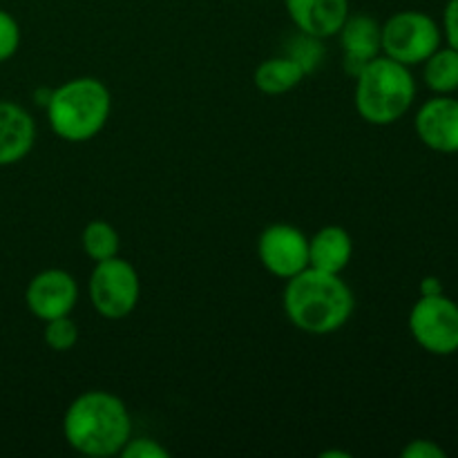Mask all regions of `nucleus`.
Listing matches in <instances>:
<instances>
[{"instance_id":"nucleus-1","label":"nucleus","mask_w":458,"mask_h":458,"mask_svg":"<svg viewBox=\"0 0 458 458\" xmlns=\"http://www.w3.org/2000/svg\"><path fill=\"white\" fill-rule=\"evenodd\" d=\"M282 304L295 329L309 335H329L352 320L356 298L340 276L309 267L286 280Z\"/></svg>"},{"instance_id":"nucleus-2","label":"nucleus","mask_w":458,"mask_h":458,"mask_svg":"<svg viewBox=\"0 0 458 458\" xmlns=\"http://www.w3.org/2000/svg\"><path fill=\"white\" fill-rule=\"evenodd\" d=\"M67 445L83 456L121 454L132 437V416L116 394L89 389L70 403L63 419Z\"/></svg>"},{"instance_id":"nucleus-3","label":"nucleus","mask_w":458,"mask_h":458,"mask_svg":"<svg viewBox=\"0 0 458 458\" xmlns=\"http://www.w3.org/2000/svg\"><path fill=\"white\" fill-rule=\"evenodd\" d=\"M45 112L58 139L67 143H85L107 125L112 94L101 79L79 76L52 89Z\"/></svg>"},{"instance_id":"nucleus-4","label":"nucleus","mask_w":458,"mask_h":458,"mask_svg":"<svg viewBox=\"0 0 458 458\" xmlns=\"http://www.w3.org/2000/svg\"><path fill=\"white\" fill-rule=\"evenodd\" d=\"M416 98V81L407 65L394 58L376 56L356 76L353 106L362 121L392 125L410 112Z\"/></svg>"},{"instance_id":"nucleus-5","label":"nucleus","mask_w":458,"mask_h":458,"mask_svg":"<svg viewBox=\"0 0 458 458\" xmlns=\"http://www.w3.org/2000/svg\"><path fill=\"white\" fill-rule=\"evenodd\" d=\"M443 43V31L429 13L407 9L380 25V52L403 65H423Z\"/></svg>"},{"instance_id":"nucleus-6","label":"nucleus","mask_w":458,"mask_h":458,"mask_svg":"<svg viewBox=\"0 0 458 458\" xmlns=\"http://www.w3.org/2000/svg\"><path fill=\"white\" fill-rule=\"evenodd\" d=\"M88 291L94 311L103 320H123L137 309L141 298V280L137 268L116 255L94 264Z\"/></svg>"},{"instance_id":"nucleus-7","label":"nucleus","mask_w":458,"mask_h":458,"mask_svg":"<svg viewBox=\"0 0 458 458\" xmlns=\"http://www.w3.org/2000/svg\"><path fill=\"white\" fill-rule=\"evenodd\" d=\"M410 331L432 356H452L458 352V304L445 293L420 295L410 311Z\"/></svg>"},{"instance_id":"nucleus-8","label":"nucleus","mask_w":458,"mask_h":458,"mask_svg":"<svg viewBox=\"0 0 458 458\" xmlns=\"http://www.w3.org/2000/svg\"><path fill=\"white\" fill-rule=\"evenodd\" d=\"M258 258L273 277L291 280L309 268V237L293 224H271L258 240Z\"/></svg>"},{"instance_id":"nucleus-9","label":"nucleus","mask_w":458,"mask_h":458,"mask_svg":"<svg viewBox=\"0 0 458 458\" xmlns=\"http://www.w3.org/2000/svg\"><path fill=\"white\" fill-rule=\"evenodd\" d=\"M79 302V284L63 268H45L36 273L25 289V304L38 320L70 316Z\"/></svg>"},{"instance_id":"nucleus-10","label":"nucleus","mask_w":458,"mask_h":458,"mask_svg":"<svg viewBox=\"0 0 458 458\" xmlns=\"http://www.w3.org/2000/svg\"><path fill=\"white\" fill-rule=\"evenodd\" d=\"M420 141L441 155L458 152V98L438 94L420 106L414 121Z\"/></svg>"},{"instance_id":"nucleus-11","label":"nucleus","mask_w":458,"mask_h":458,"mask_svg":"<svg viewBox=\"0 0 458 458\" xmlns=\"http://www.w3.org/2000/svg\"><path fill=\"white\" fill-rule=\"evenodd\" d=\"M340 47H343V65L349 76L356 79L362 67L376 56H380V22L367 13H349L340 27Z\"/></svg>"},{"instance_id":"nucleus-12","label":"nucleus","mask_w":458,"mask_h":458,"mask_svg":"<svg viewBox=\"0 0 458 458\" xmlns=\"http://www.w3.org/2000/svg\"><path fill=\"white\" fill-rule=\"evenodd\" d=\"M284 4L298 31L322 40L338 36L349 18V0H284Z\"/></svg>"},{"instance_id":"nucleus-13","label":"nucleus","mask_w":458,"mask_h":458,"mask_svg":"<svg viewBox=\"0 0 458 458\" xmlns=\"http://www.w3.org/2000/svg\"><path fill=\"white\" fill-rule=\"evenodd\" d=\"M36 143V123L30 112L13 101H0V165L25 159Z\"/></svg>"},{"instance_id":"nucleus-14","label":"nucleus","mask_w":458,"mask_h":458,"mask_svg":"<svg viewBox=\"0 0 458 458\" xmlns=\"http://www.w3.org/2000/svg\"><path fill=\"white\" fill-rule=\"evenodd\" d=\"M353 258V240L347 228L331 226L320 228L309 240V267L325 273H340L349 267Z\"/></svg>"},{"instance_id":"nucleus-15","label":"nucleus","mask_w":458,"mask_h":458,"mask_svg":"<svg viewBox=\"0 0 458 458\" xmlns=\"http://www.w3.org/2000/svg\"><path fill=\"white\" fill-rule=\"evenodd\" d=\"M304 70L289 56H273L267 58L258 65L255 70L253 81L255 88L262 94H268V97H280V94L291 92V89L298 88L304 81Z\"/></svg>"},{"instance_id":"nucleus-16","label":"nucleus","mask_w":458,"mask_h":458,"mask_svg":"<svg viewBox=\"0 0 458 458\" xmlns=\"http://www.w3.org/2000/svg\"><path fill=\"white\" fill-rule=\"evenodd\" d=\"M423 81L434 94H454L458 89V49L438 47L423 63Z\"/></svg>"},{"instance_id":"nucleus-17","label":"nucleus","mask_w":458,"mask_h":458,"mask_svg":"<svg viewBox=\"0 0 458 458\" xmlns=\"http://www.w3.org/2000/svg\"><path fill=\"white\" fill-rule=\"evenodd\" d=\"M81 244H83L85 255L97 264L119 255L121 237L110 222H106V219H94V222H89L85 226L83 235H81Z\"/></svg>"},{"instance_id":"nucleus-18","label":"nucleus","mask_w":458,"mask_h":458,"mask_svg":"<svg viewBox=\"0 0 458 458\" xmlns=\"http://www.w3.org/2000/svg\"><path fill=\"white\" fill-rule=\"evenodd\" d=\"M286 54H289V56L302 67L304 74L309 76L325 63L327 49L322 38H316V36H309L300 31V34L289 43V52Z\"/></svg>"},{"instance_id":"nucleus-19","label":"nucleus","mask_w":458,"mask_h":458,"mask_svg":"<svg viewBox=\"0 0 458 458\" xmlns=\"http://www.w3.org/2000/svg\"><path fill=\"white\" fill-rule=\"evenodd\" d=\"M43 340L52 352H72L79 343V327L70 316L54 318L45 322Z\"/></svg>"},{"instance_id":"nucleus-20","label":"nucleus","mask_w":458,"mask_h":458,"mask_svg":"<svg viewBox=\"0 0 458 458\" xmlns=\"http://www.w3.org/2000/svg\"><path fill=\"white\" fill-rule=\"evenodd\" d=\"M21 47V27L9 12L0 9V63L9 61Z\"/></svg>"},{"instance_id":"nucleus-21","label":"nucleus","mask_w":458,"mask_h":458,"mask_svg":"<svg viewBox=\"0 0 458 458\" xmlns=\"http://www.w3.org/2000/svg\"><path fill=\"white\" fill-rule=\"evenodd\" d=\"M119 456H123V458H168L170 454L159 441H155V438H150V437L132 438L130 437V441L125 443Z\"/></svg>"},{"instance_id":"nucleus-22","label":"nucleus","mask_w":458,"mask_h":458,"mask_svg":"<svg viewBox=\"0 0 458 458\" xmlns=\"http://www.w3.org/2000/svg\"><path fill=\"white\" fill-rule=\"evenodd\" d=\"M403 458H445L447 452L438 443L428 441V438H416L410 445L403 447Z\"/></svg>"},{"instance_id":"nucleus-23","label":"nucleus","mask_w":458,"mask_h":458,"mask_svg":"<svg viewBox=\"0 0 458 458\" xmlns=\"http://www.w3.org/2000/svg\"><path fill=\"white\" fill-rule=\"evenodd\" d=\"M443 36H445L447 45L458 49V0H450L443 12Z\"/></svg>"},{"instance_id":"nucleus-24","label":"nucleus","mask_w":458,"mask_h":458,"mask_svg":"<svg viewBox=\"0 0 458 458\" xmlns=\"http://www.w3.org/2000/svg\"><path fill=\"white\" fill-rule=\"evenodd\" d=\"M443 293V284L438 277H425L420 282V295H441Z\"/></svg>"},{"instance_id":"nucleus-25","label":"nucleus","mask_w":458,"mask_h":458,"mask_svg":"<svg viewBox=\"0 0 458 458\" xmlns=\"http://www.w3.org/2000/svg\"><path fill=\"white\" fill-rule=\"evenodd\" d=\"M320 456H322V458H334V456H343V458H349L347 452H322Z\"/></svg>"}]
</instances>
